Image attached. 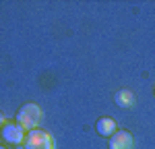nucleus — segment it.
Returning <instances> with one entry per match:
<instances>
[{
  "label": "nucleus",
  "mask_w": 155,
  "mask_h": 149,
  "mask_svg": "<svg viewBox=\"0 0 155 149\" xmlns=\"http://www.w3.org/2000/svg\"><path fill=\"white\" fill-rule=\"evenodd\" d=\"M25 149H54V139L46 131H29V135H25Z\"/></svg>",
  "instance_id": "f03ea898"
},
{
  "label": "nucleus",
  "mask_w": 155,
  "mask_h": 149,
  "mask_svg": "<svg viewBox=\"0 0 155 149\" xmlns=\"http://www.w3.org/2000/svg\"><path fill=\"white\" fill-rule=\"evenodd\" d=\"M95 128H97V133H99V135L112 137L114 133H116V122H114L112 118H99L97 124H95Z\"/></svg>",
  "instance_id": "39448f33"
},
{
  "label": "nucleus",
  "mask_w": 155,
  "mask_h": 149,
  "mask_svg": "<svg viewBox=\"0 0 155 149\" xmlns=\"http://www.w3.org/2000/svg\"><path fill=\"white\" fill-rule=\"evenodd\" d=\"M116 101L122 108H132L134 106V95H132L130 89H120L118 93H116Z\"/></svg>",
  "instance_id": "423d86ee"
},
{
  "label": "nucleus",
  "mask_w": 155,
  "mask_h": 149,
  "mask_svg": "<svg viewBox=\"0 0 155 149\" xmlns=\"http://www.w3.org/2000/svg\"><path fill=\"white\" fill-rule=\"evenodd\" d=\"M39 118H41L39 106H35V104H25L23 108L19 110V114H17V124H21L23 128L33 131L37 124H39Z\"/></svg>",
  "instance_id": "f257e3e1"
},
{
  "label": "nucleus",
  "mask_w": 155,
  "mask_h": 149,
  "mask_svg": "<svg viewBox=\"0 0 155 149\" xmlns=\"http://www.w3.org/2000/svg\"><path fill=\"white\" fill-rule=\"evenodd\" d=\"M2 137L12 145H21L25 141V128L21 124H4L2 126Z\"/></svg>",
  "instance_id": "7ed1b4c3"
},
{
  "label": "nucleus",
  "mask_w": 155,
  "mask_h": 149,
  "mask_svg": "<svg viewBox=\"0 0 155 149\" xmlns=\"http://www.w3.org/2000/svg\"><path fill=\"white\" fill-rule=\"evenodd\" d=\"M132 135L130 133H114L110 141V149H132Z\"/></svg>",
  "instance_id": "20e7f679"
},
{
  "label": "nucleus",
  "mask_w": 155,
  "mask_h": 149,
  "mask_svg": "<svg viewBox=\"0 0 155 149\" xmlns=\"http://www.w3.org/2000/svg\"><path fill=\"white\" fill-rule=\"evenodd\" d=\"M2 124H6V118H4V114L0 112V126H2Z\"/></svg>",
  "instance_id": "0eeeda50"
},
{
  "label": "nucleus",
  "mask_w": 155,
  "mask_h": 149,
  "mask_svg": "<svg viewBox=\"0 0 155 149\" xmlns=\"http://www.w3.org/2000/svg\"><path fill=\"white\" fill-rule=\"evenodd\" d=\"M0 149H4V147H0Z\"/></svg>",
  "instance_id": "6e6552de"
}]
</instances>
